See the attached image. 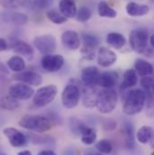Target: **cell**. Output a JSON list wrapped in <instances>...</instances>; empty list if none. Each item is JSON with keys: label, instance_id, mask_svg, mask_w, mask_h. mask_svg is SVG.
<instances>
[{"label": "cell", "instance_id": "cell-7", "mask_svg": "<svg viewBox=\"0 0 154 155\" xmlns=\"http://www.w3.org/2000/svg\"><path fill=\"white\" fill-rule=\"evenodd\" d=\"M34 89L25 83H15L9 87L8 95L18 99V100H27L34 96Z\"/></svg>", "mask_w": 154, "mask_h": 155}, {"label": "cell", "instance_id": "cell-12", "mask_svg": "<svg viewBox=\"0 0 154 155\" xmlns=\"http://www.w3.org/2000/svg\"><path fill=\"white\" fill-rule=\"evenodd\" d=\"M117 61L116 52L106 47H100L97 51V63L103 68L112 66Z\"/></svg>", "mask_w": 154, "mask_h": 155}, {"label": "cell", "instance_id": "cell-34", "mask_svg": "<svg viewBox=\"0 0 154 155\" xmlns=\"http://www.w3.org/2000/svg\"><path fill=\"white\" fill-rule=\"evenodd\" d=\"M91 16H92L91 10L87 6H81L79 10L77 11L76 18L78 22L85 23V22H87L91 18Z\"/></svg>", "mask_w": 154, "mask_h": 155}, {"label": "cell", "instance_id": "cell-35", "mask_svg": "<svg viewBox=\"0 0 154 155\" xmlns=\"http://www.w3.org/2000/svg\"><path fill=\"white\" fill-rule=\"evenodd\" d=\"M153 84L154 79L152 77H149V76L143 77L142 78V80H141V85H142L143 90L145 91V93L152 91Z\"/></svg>", "mask_w": 154, "mask_h": 155}, {"label": "cell", "instance_id": "cell-45", "mask_svg": "<svg viewBox=\"0 0 154 155\" xmlns=\"http://www.w3.org/2000/svg\"><path fill=\"white\" fill-rule=\"evenodd\" d=\"M152 2H153V4H154V0H152Z\"/></svg>", "mask_w": 154, "mask_h": 155}, {"label": "cell", "instance_id": "cell-20", "mask_svg": "<svg viewBox=\"0 0 154 155\" xmlns=\"http://www.w3.org/2000/svg\"><path fill=\"white\" fill-rule=\"evenodd\" d=\"M118 74L116 71L103 72L100 75L98 85L104 88H113L117 83Z\"/></svg>", "mask_w": 154, "mask_h": 155}, {"label": "cell", "instance_id": "cell-11", "mask_svg": "<svg viewBox=\"0 0 154 155\" xmlns=\"http://www.w3.org/2000/svg\"><path fill=\"white\" fill-rule=\"evenodd\" d=\"M101 73L98 69L95 66L86 67L81 71V81L82 83L88 87H95L99 83Z\"/></svg>", "mask_w": 154, "mask_h": 155}, {"label": "cell", "instance_id": "cell-13", "mask_svg": "<svg viewBox=\"0 0 154 155\" xmlns=\"http://www.w3.org/2000/svg\"><path fill=\"white\" fill-rule=\"evenodd\" d=\"M13 78L17 81L25 83L30 86H40L42 83L41 76L34 71H22L15 74Z\"/></svg>", "mask_w": 154, "mask_h": 155}, {"label": "cell", "instance_id": "cell-4", "mask_svg": "<svg viewBox=\"0 0 154 155\" xmlns=\"http://www.w3.org/2000/svg\"><path fill=\"white\" fill-rule=\"evenodd\" d=\"M117 105V93L113 88H104L98 92L97 108L101 114H109Z\"/></svg>", "mask_w": 154, "mask_h": 155}, {"label": "cell", "instance_id": "cell-39", "mask_svg": "<svg viewBox=\"0 0 154 155\" xmlns=\"http://www.w3.org/2000/svg\"><path fill=\"white\" fill-rule=\"evenodd\" d=\"M38 155H57L53 151L51 150H43L41 152H40Z\"/></svg>", "mask_w": 154, "mask_h": 155}, {"label": "cell", "instance_id": "cell-19", "mask_svg": "<svg viewBox=\"0 0 154 155\" xmlns=\"http://www.w3.org/2000/svg\"><path fill=\"white\" fill-rule=\"evenodd\" d=\"M138 76L135 70H127L123 74V80L120 86V90L122 92H124L125 90L131 88L132 87H134L137 84Z\"/></svg>", "mask_w": 154, "mask_h": 155}, {"label": "cell", "instance_id": "cell-27", "mask_svg": "<svg viewBox=\"0 0 154 155\" xmlns=\"http://www.w3.org/2000/svg\"><path fill=\"white\" fill-rule=\"evenodd\" d=\"M7 67L14 72H22L25 69V61L20 56H12L7 61Z\"/></svg>", "mask_w": 154, "mask_h": 155}, {"label": "cell", "instance_id": "cell-1", "mask_svg": "<svg viewBox=\"0 0 154 155\" xmlns=\"http://www.w3.org/2000/svg\"><path fill=\"white\" fill-rule=\"evenodd\" d=\"M146 102L147 95L143 89L128 90L123 96V110L128 116H135L143 111Z\"/></svg>", "mask_w": 154, "mask_h": 155}, {"label": "cell", "instance_id": "cell-40", "mask_svg": "<svg viewBox=\"0 0 154 155\" xmlns=\"http://www.w3.org/2000/svg\"><path fill=\"white\" fill-rule=\"evenodd\" d=\"M17 155H33V154H32V153H31L30 151H22V152L18 153Z\"/></svg>", "mask_w": 154, "mask_h": 155}, {"label": "cell", "instance_id": "cell-2", "mask_svg": "<svg viewBox=\"0 0 154 155\" xmlns=\"http://www.w3.org/2000/svg\"><path fill=\"white\" fill-rule=\"evenodd\" d=\"M149 33L144 28H136L131 31L129 42L135 52L147 57H152L153 55V51L149 46Z\"/></svg>", "mask_w": 154, "mask_h": 155}, {"label": "cell", "instance_id": "cell-31", "mask_svg": "<svg viewBox=\"0 0 154 155\" xmlns=\"http://www.w3.org/2000/svg\"><path fill=\"white\" fill-rule=\"evenodd\" d=\"M53 0H24V5L28 4L31 7L37 9V10H43L51 5Z\"/></svg>", "mask_w": 154, "mask_h": 155}, {"label": "cell", "instance_id": "cell-26", "mask_svg": "<svg viewBox=\"0 0 154 155\" xmlns=\"http://www.w3.org/2000/svg\"><path fill=\"white\" fill-rule=\"evenodd\" d=\"M106 41L113 48H115L116 50H119V49H122L125 45L126 39L123 35H121L119 33L112 32V33H109L107 35Z\"/></svg>", "mask_w": 154, "mask_h": 155}, {"label": "cell", "instance_id": "cell-30", "mask_svg": "<svg viewBox=\"0 0 154 155\" xmlns=\"http://www.w3.org/2000/svg\"><path fill=\"white\" fill-rule=\"evenodd\" d=\"M47 18L55 25H62L68 21L67 17L64 16L61 12H58L57 10H50L47 12Z\"/></svg>", "mask_w": 154, "mask_h": 155}, {"label": "cell", "instance_id": "cell-18", "mask_svg": "<svg viewBox=\"0 0 154 155\" xmlns=\"http://www.w3.org/2000/svg\"><path fill=\"white\" fill-rule=\"evenodd\" d=\"M59 8L60 12L67 18H73L77 15V5L73 0H61Z\"/></svg>", "mask_w": 154, "mask_h": 155}, {"label": "cell", "instance_id": "cell-3", "mask_svg": "<svg viewBox=\"0 0 154 155\" xmlns=\"http://www.w3.org/2000/svg\"><path fill=\"white\" fill-rule=\"evenodd\" d=\"M18 124L22 128L37 133H45L51 128V120L43 116H25Z\"/></svg>", "mask_w": 154, "mask_h": 155}, {"label": "cell", "instance_id": "cell-8", "mask_svg": "<svg viewBox=\"0 0 154 155\" xmlns=\"http://www.w3.org/2000/svg\"><path fill=\"white\" fill-rule=\"evenodd\" d=\"M34 44L35 48L41 54H51L56 50L57 43L56 39L51 35H42L36 36L34 40Z\"/></svg>", "mask_w": 154, "mask_h": 155}, {"label": "cell", "instance_id": "cell-15", "mask_svg": "<svg viewBox=\"0 0 154 155\" xmlns=\"http://www.w3.org/2000/svg\"><path fill=\"white\" fill-rule=\"evenodd\" d=\"M11 48L18 54L25 56L29 59H32L34 54V51L33 49V47L21 40H14L11 42Z\"/></svg>", "mask_w": 154, "mask_h": 155}, {"label": "cell", "instance_id": "cell-9", "mask_svg": "<svg viewBox=\"0 0 154 155\" xmlns=\"http://www.w3.org/2000/svg\"><path fill=\"white\" fill-rule=\"evenodd\" d=\"M41 65L48 72H56L64 65V58L60 54H46L41 58Z\"/></svg>", "mask_w": 154, "mask_h": 155}, {"label": "cell", "instance_id": "cell-16", "mask_svg": "<svg viewBox=\"0 0 154 155\" xmlns=\"http://www.w3.org/2000/svg\"><path fill=\"white\" fill-rule=\"evenodd\" d=\"M79 134H81V142L85 145H92L97 140V133L95 129L85 124H81Z\"/></svg>", "mask_w": 154, "mask_h": 155}, {"label": "cell", "instance_id": "cell-29", "mask_svg": "<svg viewBox=\"0 0 154 155\" xmlns=\"http://www.w3.org/2000/svg\"><path fill=\"white\" fill-rule=\"evenodd\" d=\"M19 107L18 99L11 97L10 95L5 96L1 98V107L5 110L14 111Z\"/></svg>", "mask_w": 154, "mask_h": 155}, {"label": "cell", "instance_id": "cell-32", "mask_svg": "<svg viewBox=\"0 0 154 155\" xmlns=\"http://www.w3.org/2000/svg\"><path fill=\"white\" fill-rule=\"evenodd\" d=\"M82 41L84 43V46L89 49L95 50L98 44H99V39L96 35L91 34H83L82 35Z\"/></svg>", "mask_w": 154, "mask_h": 155}, {"label": "cell", "instance_id": "cell-33", "mask_svg": "<svg viewBox=\"0 0 154 155\" xmlns=\"http://www.w3.org/2000/svg\"><path fill=\"white\" fill-rule=\"evenodd\" d=\"M96 148L99 153H101L103 154H109L113 151V145H112L111 142L106 139H103V140H100L99 142H97L96 144Z\"/></svg>", "mask_w": 154, "mask_h": 155}, {"label": "cell", "instance_id": "cell-21", "mask_svg": "<svg viewBox=\"0 0 154 155\" xmlns=\"http://www.w3.org/2000/svg\"><path fill=\"white\" fill-rule=\"evenodd\" d=\"M134 68L137 72L141 77H146L150 76L153 73V66L144 59H137L134 63Z\"/></svg>", "mask_w": 154, "mask_h": 155}, {"label": "cell", "instance_id": "cell-25", "mask_svg": "<svg viewBox=\"0 0 154 155\" xmlns=\"http://www.w3.org/2000/svg\"><path fill=\"white\" fill-rule=\"evenodd\" d=\"M136 136H137V139H138L139 143H141L143 144H146V143H150L152 140H153V129L151 126L143 125L138 130Z\"/></svg>", "mask_w": 154, "mask_h": 155}, {"label": "cell", "instance_id": "cell-10", "mask_svg": "<svg viewBox=\"0 0 154 155\" xmlns=\"http://www.w3.org/2000/svg\"><path fill=\"white\" fill-rule=\"evenodd\" d=\"M3 134L8 139L13 147H23L27 143V137L19 130L14 127H6L3 130Z\"/></svg>", "mask_w": 154, "mask_h": 155}, {"label": "cell", "instance_id": "cell-6", "mask_svg": "<svg viewBox=\"0 0 154 155\" xmlns=\"http://www.w3.org/2000/svg\"><path fill=\"white\" fill-rule=\"evenodd\" d=\"M80 99V88L75 84L67 85L61 93V102L65 108L73 109L77 106Z\"/></svg>", "mask_w": 154, "mask_h": 155}, {"label": "cell", "instance_id": "cell-5", "mask_svg": "<svg viewBox=\"0 0 154 155\" xmlns=\"http://www.w3.org/2000/svg\"><path fill=\"white\" fill-rule=\"evenodd\" d=\"M58 88L55 85L44 86L35 92L34 96V105L37 107H43L51 104L56 97Z\"/></svg>", "mask_w": 154, "mask_h": 155}, {"label": "cell", "instance_id": "cell-42", "mask_svg": "<svg viewBox=\"0 0 154 155\" xmlns=\"http://www.w3.org/2000/svg\"><path fill=\"white\" fill-rule=\"evenodd\" d=\"M152 91H153V94H154V84H153V87H152Z\"/></svg>", "mask_w": 154, "mask_h": 155}, {"label": "cell", "instance_id": "cell-17", "mask_svg": "<svg viewBox=\"0 0 154 155\" xmlns=\"http://www.w3.org/2000/svg\"><path fill=\"white\" fill-rule=\"evenodd\" d=\"M150 7L147 5H139L135 2H129L126 5V13L130 16H143L148 15Z\"/></svg>", "mask_w": 154, "mask_h": 155}, {"label": "cell", "instance_id": "cell-41", "mask_svg": "<svg viewBox=\"0 0 154 155\" xmlns=\"http://www.w3.org/2000/svg\"><path fill=\"white\" fill-rule=\"evenodd\" d=\"M150 44H151L152 50H154V35H152L150 37Z\"/></svg>", "mask_w": 154, "mask_h": 155}, {"label": "cell", "instance_id": "cell-14", "mask_svg": "<svg viewBox=\"0 0 154 155\" xmlns=\"http://www.w3.org/2000/svg\"><path fill=\"white\" fill-rule=\"evenodd\" d=\"M61 42L66 49L76 51L80 47V37L76 31L68 30L62 34Z\"/></svg>", "mask_w": 154, "mask_h": 155}, {"label": "cell", "instance_id": "cell-36", "mask_svg": "<svg viewBox=\"0 0 154 155\" xmlns=\"http://www.w3.org/2000/svg\"><path fill=\"white\" fill-rule=\"evenodd\" d=\"M24 5V0H2V5L5 8H17Z\"/></svg>", "mask_w": 154, "mask_h": 155}, {"label": "cell", "instance_id": "cell-38", "mask_svg": "<svg viewBox=\"0 0 154 155\" xmlns=\"http://www.w3.org/2000/svg\"><path fill=\"white\" fill-rule=\"evenodd\" d=\"M7 49H8V43H7V41L4 38H1L0 39V50H1V51H6Z\"/></svg>", "mask_w": 154, "mask_h": 155}, {"label": "cell", "instance_id": "cell-22", "mask_svg": "<svg viewBox=\"0 0 154 155\" xmlns=\"http://www.w3.org/2000/svg\"><path fill=\"white\" fill-rule=\"evenodd\" d=\"M98 92L96 91L95 87H88L84 93V97L82 100V104L85 107L93 108L97 107V97H98Z\"/></svg>", "mask_w": 154, "mask_h": 155}, {"label": "cell", "instance_id": "cell-44", "mask_svg": "<svg viewBox=\"0 0 154 155\" xmlns=\"http://www.w3.org/2000/svg\"><path fill=\"white\" fill-rule=\"evenodd\" d=\"M152 155H154V153H152Z\"/></svg>", "mask_w": 154, "mask_h": 155}, {"label": "cell", "instance_id": "cell-37", "mask_svg": "<svg viewBox=\"0 0 154 155\" xmlns=\"http://www.w3.org/2000/svg\"><path fill=\"white\" fill-rule=\"evenodd\" d=\"M80 52H81L83 58L87 61H92L95 59L96 52H95V50H93V49H89V48L83 46V48L80 50Z\"/></svg>", "mask_w": 154, "mask_h": 155}, {"label": "cell", "instance_id": "cell-28", "mask_svg": "<svg viewBox=\"0 0 154 155\" xmlns=\"http://www.w3.org/2000/svg\"><path fill=\"white\" fill-rule=\"evenodd\" d=\"M98 15L102 17L107 18H115L117 15V12L114 8H112L106 1H100L98 4Z\"/></svg>", "mask_w": 154, "mask_h": 155}, {"label": "cell", "instance_id": "cell-43", "mask_svg": "<svg viewBox=\"0 0 154 155\" xmlns=\"http://www.w3.org/2000/svg\"><path fill=\"white\" fill-rule=\"evenodd\" d=\"M1 155H5V153H1Z\"/></svg>", "mask_w": 154, "mask_h": 155}, {"label": "cell", "instance_id": "cell-23", "mask_svg": "<svg viewBox=\"0 0 154 155\" xmlns=\"http://www.w3.org/2000/svg\"><path fill=\"white\" fill-rule=\"evenodd\" d=\"M123 134L124 136L125 147L128 149H133L135 147L134 135H133V126L131 123L125 122L123 124Z\"/></svg>", "mask_w": 154, "mask_h": 155}, {"label": "cell", "instance_id": "cell-24", "mask_svg": "<svg viewBox=\"0 0 154 155\" xmlns=\"http://www.w3.org/2000/svg\"><path fill=\"white\" fill-rule=\"evenodd\" d=\"M3 19L5 21L7 20L17 26H23L28 22V16L23 13H8L6 15H3Z\"/></svg>", "mask_w": 154, "mask_h": 155}]
</instances>
